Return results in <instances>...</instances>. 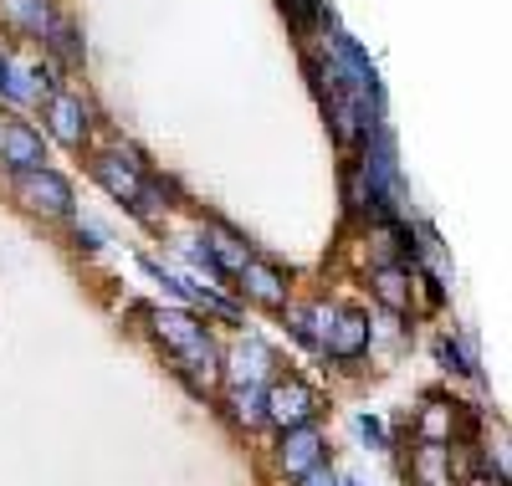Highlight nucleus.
Listing matches in <instances>:
<instances>
[{
  "label": "nucleus",
  "instance_id": "1",
  "mask_svg": "<svg viewBox=\"0 0 512 486\" xmlns=\"http://www.w3.org/2000/svg\"><path fill=\"white\" fill-rule=\"evenodd\" d=\"M144 323H149L154 343L180 364V374L195 389H210L221 379V348H216V338H210V328L195 313H185V307H149Z\"/></svg>",
  "mask_w": 512,
  "mask_h": 486
},
{
  "label": "nucleus",
  "instance_id": "2",
  "mask_svg": "<svg viewBox=\"0 0 512 486\" xmlns=\"http://www.w3.org/2000/svg\"><path fill=\"white\" fill-rule=\"evenodd\" d=\"M93 180L134 215H154V190H149L144 164L134 154H93Z\"/></svg>",
  "mask_w": 512,
  "mask_h": 486
},
{
  "label": "nucleus",
  "instance_id": "3",
  "mask_svg": "<svg viewBox=\"0 0 512 486\" xmlns=\"http://www.w3.org/2000/svg\"><path fill=\"white\" fill-rule=\"evenodd\" d=\"M11 195H16V205L31 210V215H47V220H67V215H72V185L62 180L57 169H47V164L11 174Z\"/></svg>",
  "mask_w": 512,
  "mask_h": 486
},
{
  "label": "nucleus",
  "instance_id": "4",
  "mask_svg": "<svg viewBox=\"0 0 512 486\" xmlns=\"http://www.w3.org/2000/svg\"><path fill=\"white\" fill-rule=\"evenodd\" d=\"M262 405H267V425H277V430L313 425V420H318V410H323L318 389H313L308 379H297V374L272 379V384L262 389Z\"/></svg>",
  "mask_w": 512,
  "mask_h": 486
},
{
  "label": "nucleus",
  "instance_id": "5",
  "mask_svg": "<svg viewBox=\"0 0 512 486\" xmlns=\"http://www.w3.org/2000/svg\"><path fill=\"white\" fill-rule=\"evenodd\" d=\"M374 343V328H369V313L359 307H344V313H333L328 333H323V353L333 364H359Z\"/></svg>",
  "mask_w": 512,
  "mask_h": 486
},
{
  "label": "nucleus",
  "instance_id": "6",
  "mask_svg": "<svg viewBox=\"0 0 512 486\" xmlns=\"http://www.w3.org/2000/svg\"><path fill=\"white\" fill-rule=\"evenodd\" d=\"M472 430H477V420L466 415L461 405L441 400V394H425V405L415 415V435L420 440H431V446H451L456 435H472Z\"/></svg>",
  "mask_w": 512,
  "mask_h": 486
},
{
  "label": "nucleus",
  "instance_id": "7",
  "mask_svg": "<svg viewBox=\"0 0 512 486\" xmlns=\"http://www.w3.org/2000/svg\"><path fill=\"white\" fill-rule=\"evenodd\" d=\"M272 369H277V353H272L267 338H256V333L236 338L231 359H221V374H231V384H272L277 379Z\"/></svg>",
  "mask_w": 512,
  "mask_h": 486
},
{
  "label": "nucleus",
  "instance_id": "8",
  "mask_svg": "<svg viewBox=\"0 0 512 486\" xmlns=\"http://www.w3.org/2000/svg\"><path fill=\"white\" fill-rule=\"evenodd\" d=\"M323 451H328V435L318 430V420L297 425V430H282V440H277V471L282 476H303L308 466L323 461Z\"/></svg>",
  "mask_w": 512,
  "mask_h": 486
},
{
  "label": "nucleus",
  "instance_id": "9",
  "mask_svg": "<svg viewBox=\"0 0 512 486\" xmlns=\"http://www.w3.org/2000/svg\"><path fill=\"white\" fill-rule=\"evenodd\" d=\"M236 292L246 297V302H256V307H267V313H282V307H287V277L272 267V261H246V267L236 272Z\"/></svg>",
  "mask_w": 512,
  "mask_h": 486
},
{
  "label": "nucleus",
  "instance_id": "10",
  "mask_svg": "<svg viewBox=\"0 0 512 486\" xmlns=\"http://www.w3.org/2000/svg\"><path fill=\"white\" fill-rule=\"evenodd\" d=\"M47 164V149H41V134L31 123H6L0 128V169L6 174H21V169H36Z\"/></svg>",
  "mask_w": 512,
  "mask_h": 486
},
{
  "label": "nucleus",
  "instance_id": "11",
  "mask_svg": "<svg viewBox=\"0 0 512 486\" xmlns=\"http://www.w3.org/2000/svg\"><path fill=\"white\" fill-rule=\"evenodd\" d=\"M47 128H52V139L57 144H67V149H82L88 144V108H82V98H72V93H52V103H47Z\"/></svg>",
  "mask_w": 512,
  "mask_h": 486
},
{
  "label": "nucleus",
  "instance_id": "12",
  "mask_svg": "<svg viewBox=\"0 0 512 486\" xmlns=\"http://www.w3.org/2000/svg\"><path fill=\"white\" fill-rule=\"evenodd\" d=\"M369 287H374V302L384 307V313H395V318L410 313V297H415V272L410 267H374Z\"/></svg>",
  "mask_w": 512,
  "mask_h": 486
},
{
  "label": "nucleus",
  "instance_id": "13",
  "mask_svg": "<svg viewBox=\"0 0 512 486\" xmlns=\"http://www.w3.org/2000/svg\"><path fill=\"white\" fill-rule=\"evenodd\" d=\"M262 389L267 384H231L221 394V410L236 430H262L267 425V405H262Z\"/></svg>",
  "mask_w": 512,
  "mask_h": 486
},
{
  "label": "nucleus",
  "instance_id": "14",
  "mask_svg": "<svg viewBox=\"0 0 512 486\" xmlns=\"http://www.w3.org/2000/svg\"><path fill=\"white\" fill-rule=\"evenodd\" d=\"M200 246H205V256H210V267H216L221 277H236V272L246 267V261H251V246H246L241 236L221 231V226H210Z\"/></svg>",
  "mask_w": 512,
  "mask_h": 486
},
{
  "label": "nucleus",
  "instance_id": "15",
  "mask_svg": "<svg viewBox=\"0 0 512 486\" xmlns=\"http://www.w3.org/2000/svg\"><path fill=\"white\" fill-rule=\"evenodd\" d=\"M410 476H415V486H451V446L420 440V451L410 456Z\"/></svg>",
  "mask_w": 512,
  "mask_h": 486
},
{
  "label": "nucleus",
  "instance_id": "16",
  "mask_svg": "<svg viewBox=\"0 0 512 486\" xmlns=\"http://www.w3.org/2000/svg\"><path fill=\"white\" fill-rule=\"evenodd\" d=\"M441 364H446L451 374H466V379H477V374H482V359H477V333L456 328L451 338H441Z\"/></svg>",
  "mask_w": 512,
  "mask_h": 486
},
{
  "label": "nucleus",
  "instance_id": "17",
  "mask_svg": "<svg viewBox=\"0 0 512 486\" xmlns=\"http://www.w3.org/2000/svg\"><path fill=\"white\" fill-rule=\"evenodd\" d=\"M11 11H16V21H21L26 31H36V36H47V26L57 21L47 0H11Z\"/></svg>",
  "mask_w": 512,
  "mask_h": 486
},
{
  "label": "nucleus",
  "instance_id": "18",
  "mask_svg": "<svg viewBox=\"0 0 512 486\" xmlns=\"http://www.w3.org/2000/svg\"><path fill=\"white\" fill-rule=\"evenodd\" d=\"M41 41H52V52H57L62 62H82V47H77V36H72V26H67V21H52Z\"/></svg>",
  "mask_w": 512,
  "mask_h": 486
},
{
  "label": "nucleus",
  "instance_id": "19",
  "mask_svg": "<svg viewBox=\"0 0 512 486\" xmlns=\"http://www.w3.org/2000/svg\"><path fill=\"white\" fill-rule=\"evenodd\" d=\"M354 430L369 440L374 451H384V446H390V430H384V420H379V415H369V410H364V415H354Z\"/></svg>",
  "mask_w": 512,
  "mask_h": 486
},
{
  "label": "nucleus",
  "instance_id": "20",
  "mask_svg": "<svg viewBox=\"0 0 512 486\" xmlns=\"http://www.w3.org/2000/svg\"><path fill=\"white\" fill-rule=\"evenodd\" d=\"M297 486H338V471L328 466V461H318V466H308L303 476H292Z\"/></svg>",
  "mask_w": 512,
  "mask_h": 486
},
{
  "label": "nucleus",
  "instance_id": "21",
  "mask_svg": "<svg viewBox=\"0 0 512 486\" xmlns=\"http://www.w3.org/2000/svg\"><path fill=\"white\" fill-rule=\"evenodd\" d=\"M77 246H82V251H103V236H98L93 226H77Z\"/></svg>",
  "mask_w": 512,
  "mask_h": 486
},
{
  "label": "nucleus",
  "instance_id": "22",
  "mask_svg": "<svg viewBox=\"0 0 512 486\" xmlns=\"http://www.w3.org/2000/svg\"><path fill=\"white\" fill-rule=\"evenodd\" d=\"M466 486H507V481H497V476H472Z\"/></svg>",
  "mask_w": 512,
  "mask_h": 486
},
{
  "label": "nucleus",
  "instance_id": "23",
  "mask_svg": "<svg viewBox=\"0 0 512 486\" xmlns=\"http://www.w3.org/2000/svg\"><path fill=\"white\" fill-rule=\"evenodd\" d=\"M6 77H11V57L0 52V87H6Z\"/></svg>",
  "mask_w": 512,
  "mask_h": 486
},
{
  "label": "nucleus",
  "instance_id": "24",
  "mask_svg": "<svg viewBox=\"0 0 512 486\" xmlns=\"http://www.w3.org/2000/svg\"><path fill=\"white\" fill-rule=\"evenodd\" d=\"M338 486H364V481H359V476H349V481H338Z\"/></svg>",
  "mask_w": 512,
  "mask_h": 486
}]
</instances>
